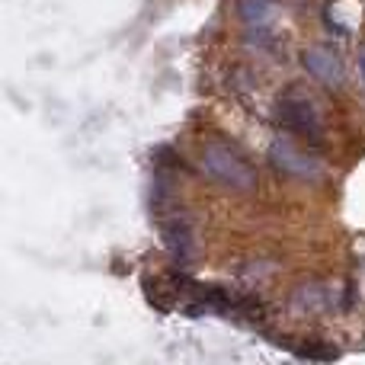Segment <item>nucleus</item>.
Masks as SVG:
<instances>
[{
	"label": "nucleus",
	"mask_w": 365,
	"mask_h": 365,
	"mask_svg": "<svg viewBox=\"0 0 365 365\" xmlns=\"http://www.w3.org/2000/svg\"><path fill=\"white\" fill-rule=\"evenodd\" d=\"M202 170L234 192H250L257 186V170L250 167V160L225 141H212L202 148Z\"/></svg>",
	"instance_id": "obj_1"
},
{
	"label": "nucleus",
	"mask_w": 365,
	"mask_h": 365,
	"mask_svg": "<svg viewBox=\"0 0 365 365\" xmlns=\"http://www.w3.org/2000/svg\"><path fill=\"white\" fill-rule=\"evenodd\" d=\"M279 122H282L285 132L298 135V138L311 141L314 148L324 145V125H321V115H317L314 103L308 100V96L295 93V90H289V93L279 100Z\"/></svg>",
	"instance_id": "obj_2"
},
{
	"label": "nucleus",
	"mask_w": 365,
	"mask_h": 365,
	"mask_svg": "<svg viewBox=\"0 0 365 365\" xmlns=\"http://www.w3.org/2000/svg\"><path fill=\"white\" fill-rule=\"evenodd\" d=\"M304 68H308V74L314 77V81H321L324 87H340L343 83V61L340 55H336L334 48H327V45H317V48H308L304 51Z\"/></svg>",
	"instance_id": "obj_3"
},
{
	"label": "nucleus",
	"mask_w": 365,
	"mask_h": 365,
	"mask_svg": "<svg viewBox=\"0 0 365 365\" xmlns=\"http://www.w3.org/2000/svg\"><path fill=\"white\" fill-rule=\"evenodd\" d=\"M160 231H164V244L170 250L173 263L189 266V259H192V231H189V221L177 215V218H167L160 225Z\"/></svg>",
	"instance_id": "obj_4"
},
{
	"label": "nucleus",
	"mask_w": 365,
	"mask_h": 365,
	"mask_svg": "<svg viewBox=\"0 0 365 365\" xmlns=\"http://www.w3.org/2000/svg\"><path fill=\"white\" fill-rule=\"evenodd\" d=\"M272 164L285 173H295V177H314V164H311L304 154H298L292 145H272Z\"/></svg>",
	"instance_id": "obj_5"
},
{
	"label": "nucleus",
	"mask_w": 365,
	"mask_h": 365,
	"mask_svg": "<svg viewBox=\"0 0 365 365\" xmlns=\"http://www.w3.org/2000/svg\"><path fill=\"white\" fill-rule=\"evenodd\" d=\"M237 13L247 26H266L272 16V0H237Z\"/></svg>",
	"instance_id": "obj_6"
},
{
	"label": "nucleus",
	"mask_w": 365,
	"mask_h": 365,
	"mask_svg": "<svg viewBox=\"0 0 365 365\" xmlns=\"http://www.w3.org/2000/svg\"><path fill=\"white\" fill-rule=\"evenodd\" d=\"M359 71H362V81H365V48L359 51Z\"/></svg>",
	"instance_id": "obj_7"
}]
</instances>
